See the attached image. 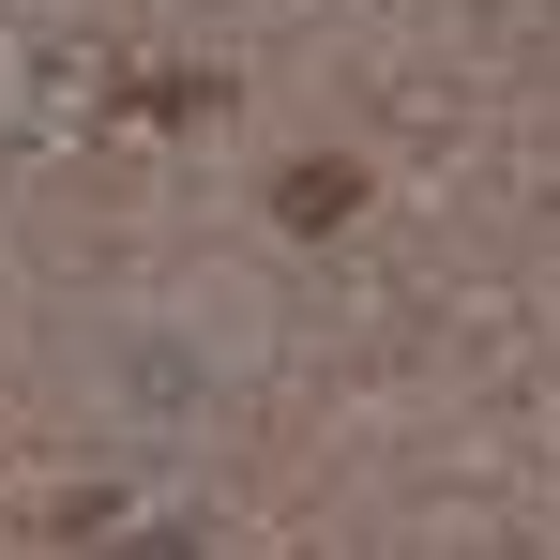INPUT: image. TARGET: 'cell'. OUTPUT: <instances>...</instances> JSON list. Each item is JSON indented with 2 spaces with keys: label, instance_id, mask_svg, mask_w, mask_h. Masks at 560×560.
I'll return each mask as SVG.
<instances>
[{
  "label": "cell",
  "instance_id": "3957f363",
  "mask_svg": "<svg viewBox=\"0 0 560 560\" xmlns=\"http://www.w3.org/2000/svg\"><path fill=\"white\" fill-rule=\"evenodd\" d=\"M137 560H197V515H152V546Z\"/></svg>",
  "mask_w": 560,
  "mask_h": 560
},
{
  "label": "cell",
  "instance_id": "6da1fadb",
  "mask_svg": "<svg viewBox=\"0 0 560 560\" xmlns=\"http://www.w3.org/2000/svg\"><path fill=\"white\" fill-rule=\"evenodd\" d=\"M106 378H121V409H137V424H197V409H212V364H197V349H167V334H121V349H106Z\"/></svg>",
  "mask_w": 560,
  "mask_h": 560
},
{
  "label": "cell",
  "instance_id": "7a4b0ae2",
  "mask_svg": "<svg viewBox=\"0 0 560 560\" xmlns=\"http://www.w3.org/2000/svg\"><path fill=\"white\" fill-rule=\"evenodd\" d=\"M273 212H288V228H349V212H364V167L318 152V167H288V183H273Z\"/></svg>",
  "mask_w": 560,
  "mask_h": 560
}]
</instances>
